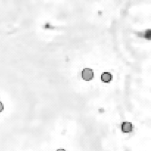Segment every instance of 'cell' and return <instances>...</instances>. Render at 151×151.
<instances>
[{
    "label": "cell",
    "mask_w": 151,
    "mask_h": 151,
    "mask_svg": "<svg viewBox=\"0 0 151 151\" xmlns=\"http://www.w3.org/2000/svg\"><path fill=\"white\" fill-rule=\"evenodd\" d=\"M82 78L84 80L89 81L94 78V72L89 68H85L82 71Z\"/></svg>",
    "instance_id": "6da1fadb"
},
{
    "label": "cell",
    "mask_w": 151,
    "mask_h": 151,
    "mask_svg": "<svg viewBox=\"0 0 151 151\" xmlns=\"http://www.w3.org/2000/svg\"><path fill=\"white\" fill-rule=\"evenodd\" d=\"M121 127H122V131L123 133H131L133 130V125L130 122H123Z\"/></svg>",
    "instance_id": "7a4b0ae2"
},
{
    "label": "cell",
    "mask_w": 151,
    "mask_h": 151,
    "mask_svg": "<svg viewBox=\"0 0 151 151\" xmlns=\"http://www.w3.org/2000/svg\"><path fill=\"white\" fill-rule=\"evenodd\" d=\"M112 80V75L109 72H103L101 75V80L104 83H109Z\"/></svg>",
    "instance_id": "3957f363"
},
{
    "label": "cell",
    "mask_w": 151,
    "mask_h": 151,
    "mask_svg": "<svg viewBox=\"0 0 151 151\" xmlns=\"http://www.w3.org/2000/svg\"><path fill=\"white\" fill-rule=\"evenodd\" d=\"M4 110V105L0 102V113Z\"/></svg>",
    "instance_id": "277c9868"
},
{
    "label": "cell",
    "mask_w": 151,
    "mask_h": 151,
    "mask_svg": "<svg viewBox=\"0 0 151 151\" xmlns=\"http://www.w3.org/2000/svg\"><path fill=\"white\" fill-rule=\"evenodd\" d=\"M56 151H66V150H65L64 149H58V150H57Z\"/></svg>",
    "instance_id": "5b68a950"
}]
</instances>
